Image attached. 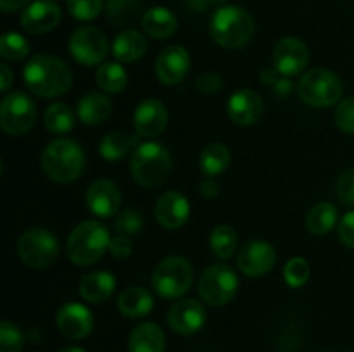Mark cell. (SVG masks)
I'll return each instance as SVG.
<instances>
[{
    "instance_id": "cell-46",
    "label": "cell",
    "mask_w": 354,
    "mask_h": 352,
    "mask_svg": "<svg viewBox=\"0 0 354 352\" xmlns=\"http://www.w3.org/2000/svg\"><path fill=\"white\" fill-rule=\"evenodd\" d=\"M273 92L279 97H287L292 92V81H290L287 76H282V78L277 79V83L273 85Z\"/></svg>"
},
{
    "instance_id": "cell-32",
    "label": "cell",
    "mask_w": 354,
    "mask_h": 352,
    "mask_svg": "<svg viewBox=\"0 0 354 352\" xmlns=\"http://www.w3.org/2000/svg\"><path fill=\"white\" fill-rule=\"evenodd\" d=\"M230 164V152L223 144H211L201 154V169H203L204 176L220 175Z\"/></svg>"
},
{
    "instance_id": "cell-2",
    "label": "cell",
    "mask_w": 354,
    "mask_h": 352,
    "mask_svg": "<svg viewBox=\"0 0 354 352\" xmlns=\"http://www.w3.org/2000/svg\"><path fill=\"white\" fill-rule=\"evenodd\" d=\"M209 31L220 47L242 48L254 35V19L242 7L223 6L211 17Z\"/></svg>"
},
{
    "instance_id": "cell-5",
    "label": "cell",
    "mask_w": 354,
    "mask_h": 352,
    "mask_svg": "<svg viewBox=\"0 0 354 352\" xmlns=\"http://www.w3.org/2000/svg\"><path fill=\"white\" fill-rule=\"evenodd\" d=\"M109 231L99 221H83L68 237L66 251L69 259L78 266H92L109 251Z\"/></svg>"
},
{
    "instance_id": "cell-47",
    "label": "cell",
    "mask_w": 354,
    "mask_h": 352,
    "mask_svg": "<svg viewBox=\"0 0 354 352\" xmlns=\"http://www.w3.org/2000/svg\"><path fill=\"white\" fill-rule=\"evenodd\" d=\"M12 81H14V75L9 69V66L7 64L0 66V90H2V92H7V90L10 88V85H12Z\"/></svg>"
},
{
    "instance_id": "cell-17",
    "label": "cell",
    "mask_w": 354,
    "mask_h": 352,
    "mask_svg": "<svg viewBox=\"0 0 354 352\" xmlns=\"http://www.w3.org/2000/svg\"><path fill=\"white\" fill-rule=\"evenodd\" d=\"M133 126L137 135L156 138L168 126V109L158 99H147L135 109Z\"/></svg>"
},
{
    "instance_id": "cell-34",
    "label": "cell",
    "mask_w": 354,
    "mask_h": 352,
    "mask_svg": "<svg viewBox=\"0 0 354 352\" xmlns=\"http://www.w3.org/2000/svg\"><path fill=\"white\" fill-rule=\"evenodd\" d=\"M237 240L239 238L234 228L227 226V224H220L209 235L211 251L220 259H228L234 255L235 248H237Z\"/></svg>"
},
{
    "instance_id": "cell-50",
    "label": "cell",
    "mask_w": 354,
    "mask_h": 352,
    "mask_svg": "<svg viewBox=\"0 0 354 352\" xmlns=\"http://www.w3.org/2000/svg\"><path fill=\"white\" fill-rule=\"evenodd\" d=\"M204 2L211 3V6H216V7H223L228 0H204Z\"/></svg>"
},
{
    "instance_id": "cell-49",
    "label": "cell",
    "mask_w": 354,
    "mask_h": 352,
    "mask_svg": "<svg viewBox=\"0 0 354 352\" xmlns=\"http://www.w3.org/2000/svg\"><path fill=\"white\" fill-rule=\"evenodd\" d=\"M277 69L275 68H266L263 69L261 72H259V81L263 83V85H268V86H273L277 83V79H279V76H277Z\"/></svg>"
},
{
    "instance_id": "cell-3",
    "label": "cell",
    "mask_w": 354,
    "mask_h": 352,
    "mask_svg": "<svg viewBox=\"0 0 354 352\" xmlns=\"http://www.w3.org/2000/svg\"><path fill=\"white\" fill-rule=\"evenodd\" d=\"M44 173L55 183H71L83 173L85 154L75 140L57 138L45 147L41 154Z\"/></svg>"
},
{
    "instance_id": "cell-19",
    "label": "cell",
    "mask_w": 354,
    "mask_h": 352,
    "mask_svg": "<svg viewBox=\"0 0 354 352\" xmlns=\"http://www.w3.org/2000/svg\"><path fill=\"white\" fill-rule=\"evenodd\" d=\"M86 206L97 217H111L120 211L121 192L111 179H97L86 190Z\"/></svg>"
},
{
    "instance_id": "cell-30",
    "label": "cell",
    "mask_w": 354,
    "mask_h": 352,
    "mask_svg": "<svg viewBox=\"0 0 354 352\" xmlns=\"http://www.w3.org/2000/svg\"><path fill=\"white\" fill-rule=\"evenodd\" d=\"M337 223V209L330 202H320L310 209L306 226L313 235H327Z\"/></svg>"
},
{
    "instance_id": "cell-33",
    "label": "cell",
    "mask_w": 354,
    "mask_h": 352,
    "mask_svg": "<svg viewBox=\"0 0 354 352\" xmlns=\"http://www.w3.org/2000/svg\"><path fill=\"white\" fill-rule=\"evenodd\" d=\"M135 145H137V137H130V135L120 133V131L107 133L100 140V155L106 161H120Z\"/></svg>"
},
{
    "instance_id": "cell-9",
    "label": "cell",
    "mask_w": 354,
    "mask_h": 352,
    "mask_svg": "<svg viewBox=\"0 0 354 352\" xmlns=\"http://www.w3.org/2000/svg\"><path fill=\"white\" fill-rule=\"evenodd\" d=\"M239 278L227 264H213L199 278V295L209 306L220 307L230 302L237 293Z\"/></svg>"
},
{
    "instance_id": "cell-1",
    "label": "cell",
    "mask_w": 354,
    "mask_h": 352,
    "mask_svg": "<svg viewBox=\"0 0 354 352\" xmlns=\"http://www.w3.org/2000/svg\"><path fill=\"white\" fill-rule=\"evenodd\" d=\"M24 85L41 99L64 95L73 85V72L68 62L55 55L40 54L28 61L23 71Z\"/></svg>"
},
{
    "instance_id": "cell-13",
    "label": "cell",
    "mask_w": 354,
    "mask_h": 352,
    "mask_svg": "<svg viewBox=\"0 0 354 352\" xmlns=\"http://www.w3.org/2000/svg\"><path fill=\"white\" fill-rule=\"evenodd\" d=\"M277 262V252L268 242L252 240L241 248L237 255V266L244 275L258 278L273 269Z\"/></svg>"
},
{
    "instance_id": "cell-8",
    "label": "cell",
    "mask_w": 354,
    "mask_h": 352,
    "mask_svg": "<svg viewBox=\"0 0 354 352\" xmlns=\"http://www.w3.org/2000/svg\"><path fill=\"white\" fill-rule=\"evenodd\" d=\"M17 254L30 268L45 269L57 259L59 240L47 228H30L17 242Z\"/></svg>"
},
{
    "instance_id": "cell-7",
    "label": "cell",
    "mask_w": 354,
    "mask_h": 352,
    "mask_svg": "<svg viewBox=\"0 0 354 352\" xmlns=\"http://www.w3.org/2000/svg\"><path fill=\"white\" fill-rule=\"evenodd\" d=\"M297 95L311 107H330L341 100L342 81L328 69H310L297 83Z\"/></svg>"
},
{
    "instance_id": "cell-27",
    "label": "cell",
    "mask_w": 354,
    "mask_h": 352,
    "mask_svg": "<svg viewBox=\"0 0 354 352\" xmlns=\"http://www.w3.org/2000/svg\"><path fill=\"white\" fill-rule=\"evenodd\" d=\"M147 52V40L142 33L135 30H124L114 38L113 41V55L120 62H130L142 59Z\"/></svg>"
},
{
    "instance_id": "cell-43",
    "label": "cell",
    "mask_w": 354,
    "mask_h": 352,
    "mask_svg": "<svg viewBox=\"0 0 354 352\" xmlns=\"http://www.w3.org/2000/svg\"><path fill=\"white\" fill-rule=\"evenodd\" d=\"M109 252L116 259H128L131 255V252H133V245H131L128 237H124V235H116V237L111 238Z\"/></svg>"
},
{
    "instance_id": "cell-26",
    "label": "cell",
    "mask_w": 354,
    "mask_h": 352,
    "mask_svg": "<svg viewBox=\"0 0 354 352\" xmlns=\"http://www.w3.org/2000/svg\"><path fill=\"white\" fill-rule=\"evenodd\" d=\"M154 307V300L149 290L142 289V286H130V289L123 290L118 299V309L124 317L130 320H137V317L147 316Z\"/></svg>"
},
{
    "instance_id": "cell-15",
    "label": "cell",
    "mask_w": 354,
    "mask_h": 352,
    "mask_svg": "<svg viewBox=\"0 0 354 352\" xmlns=\"http://www.w3.org/2000/svg\"><path fill=\"white\" fill-rule=\"evenodd\" d=\"M55 323H57L59 331L71 340H82V338L88 337L90 331L93 330L92 313L88 307L78 302L62 306L55 316Z\"/></svg>"
},
{
    "instance_id": "cell-28",
    "label": "cell",
    "mask_w": 354,
    "mask_h": 352,
    "mask_svg": "<svg viewBox=\"0 0 354 352\" xmlns=\"http://www.w3.org/2000/svg\"><path fill=\"white\" fill-rule=\"evenodd\" d=\"M106 16L116 26H128L144 17L140 0H106Z\"/></svg>"
},
{
    "instance_id": "cell-37",
    "label": "cell",
    "mask_w": 354,
    "mask_h": 352,
    "mask_svg": "<svg viewBox=\"0 0 354 352\" xmlns=\"http://www.w3.org/2000/svg\"><path fill=\"white\" fill-rule=\"evenodd\" d=\"M142 228H144V217L135 209L121 211L116 219H114V230H116L118 235L131 237V235L140 233Z\"/></svg>"
},
{
    "instance_id": "cell-44",
    "label": "cell",
    "mask_w": 354,
    "mask_h": 352,
    "mask_svg": "<svg viewBox=\"0 0 354 352\" xmlns=\"http://www.w3.org/2000/svg\"><path fill=\"white\" fill-rule=\"evenodd\" d=\"M339 238L346 247L354 248V211L346 213L339 223Z\"/></svg>"
},
{
    "instance_id": "cell-11",
    "label": "cell",
    "mask_w": 354,
    "mask_h": 352,
    "mask_svg": "<svg viewBox=\"0 0 354 352\" xmlns=\"http://www.w3.org/2000/svg\"><path fill=\"white\" fill-rule=\"evenodd\" d=\"M69 52L76 62L83 66L100 64L109 54V41L102 30L95 26H82L69 38Z\"/></svg>"
},
{
    "instance_id": "cell-29",
    "label": "cell",
    "mask_w": 354,
    "mask_h": 352,
    "mask_svg": "<svg viewBox=\"0 0 354 352\" xmlns=\"http://www.w3.org/2000/svg\"><path fill=\"white\" fill-rule=\"evenodd\" d=\"M97 85L106 93H120L127 86L128 75L120 62H104L95 72Z\"/></svg>"
},
{
    "instance_id": "cell-39",
    "label": "cell",
    "mask_w": 354,
    "mask_h": 352,
    "mask_svg": "<svg viewBox=\"0 0 354 352\" xmlns=\"http://www.w3.org/2000/svg\"><path fill=\"white\" fill-rule=\"evenodd\" d=\"M102 0H68V10L75 19L92 21L102 10Z\"/></svg>"
},
{
    "instance_id": "cell-23",
    "label": "cell",
    "mask_w": 354,
    "mask_h": 352,
    "mask_svg": "<svg viewBox=\"0 0 354 352\" xmlns=\"http://www.w3.org/2000/svg\"><path fill=\"white\" fill-rule=\"evenodd\" d=\"M166 338L156 323H142L133 328L128 340L130 352H165Z\"/></svg>"
},
{
    "instance_id": "cell-31",
    "label": "cell",
    "mask_w": 354,
    "mask_h": 352,
    "mask_svg": "<svg viewBox=\"0 0 354 352\" xmlns=\"http://www.w3.org/2000/svg\"><path fill=\"white\" fill-rule=\"evenodd\" d=\"M44 123L52 133L64 135L75 128V113L66 104L55 102L45 109Z\"/></svg>"
},
{
    "instance_id": "cell-10",
    "label": "cell",
    "mask_w": 354,
    "mask_h": 352,
    "mask_svg": "<svg viewBox=\"0 0 354 352\" xmlns=\"http://www.w3.org/2000/svg\"><path fill=\"white\" fill-rule=\"evenodd\" d=\"M37 106L23 92H12L0 106V126L10 137L28 133L37 121Z\"/></svg>"
},
{
    "instance_id": "cell-24",
    "label": "cell",
    "mask_w": 354,
    "mask_h": 352,
    "mask_svg": "<svg viewBox=\"0 0 354 352\" xmlns=\"http://www.w3.org/2000/svg\"><path fill=\"white\" fill-rule=\"evenodd\" d=\"M76 113L82 123L95 126V124L104 123L109 119L113 113V104L104 93L88 92L85 97H82L76 107Z\"/></svg>"
},
{
    "instance_id": "cell-16",
    "label": "cell",
    "mask_w": 354,
    "mask_h": 352,
    "mask_svg": "<svg viewBox=\"0 0 354 352\" xmlns=\"http://www.w3.org/2000/svg\"><path fill=\"white\" fill-rule=\"evenodd\" d=\"M61 9L54 0H37L23 10L21 26L31 35L48 33L61 23Z\"/></svg>"
},
{
    "instance_id": "cell-12",
    "label": "cell",
    "mask_w": 354,
    "mask_h": 352,
    "mask_svg": "<svg viewBox=\"0 0 354 352\" xmlns=\"http://www.w3.org/2000/svg\"><path fill=\"white\" fill-rule=\"evenodd\" d=\"M273 68L282 76H296L303 71L310 61V52L308 47L294 37H286L277 41L273 48Z\"/></svg>"
},
{
    "instance_id": "cell-35",
    "label": "cell",
    "mask_w": 354,
    "mask_h": 352,
    "mask_svg": "<svg viewBox=\"0 0 354 352\" xmlns=\"http://www.w3.org/2000/svg\"><path fill=\"white\" fill-rule=\"evenodd\" d=\"M30 54V43L19 33H3L0 38V55L6 61H21Z\"/></svg>"
},
{
    "instance_id": "cell-52",
    "label": "cell",
    "mask_w": 354,
    "mask_h": 352,
    "mask_svg": "<svg viewBox=\"0 0 354 352\" xmlns=\"http://www.w3.org/2000/svg\"><path fill=\"white\" fill-rule=\"evenodd\" d=\"M324 352H327V351H324Z\"/></svg>"
},
{
    "instance_id": "cell-18",
    "label": "cell",
    "mask_w": 354,
    "mask_h": 352,
    "mask_svg": "<svg viewBox=\"0 0 354 352\" xmlns=\"http://www.w3.org/2000/svg\"><path fill=\"white\" fill-rule=\"evenodd\" d=\"M190 69V55L185 47L171 45L159 54L156 61V76L162 85H176Z\"/></svg>"
},
{
    "instance_id": "cell-51",
    "label": "cell",
    "mask_w": 354,
    "mask_h": 352,
    "mask_svg": "<svg viewBox=\"0 0 354 352\" xmlns=\"http://www.w3.org/2000/svg\"><path fill=\"white\" fill-rule=\"evenodd\" d=\"M61 352H85V351H83L82 347H75V345H73V347H64Z\"/></svg>"
},
{
    "instance_id": "cell-36",
    "label": "cell",
    "mask_w": 354,
    "mask_h": 352,
    "mask_svg": "<svg viewBox=\"0 0 354 352\" xmlns=\"http://www.w3.org/2000/svg\"><path fill=\"white\" fill-rule=\"evenodd\" d=\"M310 273L311 268L306 259L292 257L290 261H287L286 268H283V278L289 286L299 289V286L306 285V282L310 280Z\"/></svg>"
},
{
    "instance_id": "cell-38",
    "label": "cell",
    "mask_w": 354,
    "mask_h": 352,
    "mask_svg": "<svg viewBox=\"0 0 354 352\" xmlns=\"http://www.w3.org/2000/svg\"><path fill=\"white\" fill-rule=\"evenodd\" d=\"M24 345L23 331L10 321L0 323V352H21Z\"/></svg>"
},
{
    "instance_id": "cell-42",
    "label": "cell",
    "mask_w": 354,
    "mask_h": 352,
    "mask_svg": "<svg viewBox=\"0 0 354 352\" xmlns=\"http://www.w3.org/2000/svg\"><path fill=\"white\" fill-rule=\"evenodd\" d=\"M196 86L203 95H216L223 88V78L216 72H204L197 78Z\"/></svg>"
},
{
    "instance_id": "cell-48",
    "label": "cell",
    "mask_w": 354,
    "mask_h": 352,
    "mask_svg": "<svg viewBox=\"0 0 354 352\" xmlns=\"http://www.w3.org/2000/svg\"><path fill=\"white\" fill-rule=\"evenodd\" d=\"M30 0H0V9L3 12H14V10H19L23 7L28 6Z\"/></svg>"
},
{
    "instance_id": "cell-41",
    "label": "cell",
    "mask_w": 354,
    "mask_h": 352,
    "mask_svg": "<svg viewBox=\"0 0 354 352\" xmlns=\"http://www.w3.org/2000/svg\"><path fill=\"white\" fill-rule=\"evenodd\" d=\"M337 197L346 206H354V168L342 173L337 179Z\"/></svg>"
},
{
    "instance_id": "cell-22",
    "label": "cell",
    "mask_w": 354,
    "mask_h": 352,
    "mask_svg": "<svg viewBox=\"0 0 354 352\" xmlns=\"http://www.w3.org/2000/svg\"><path fill=\"white\" fill-rule=\"evenodd\" d=\"M114 290H116V278L109 271H90L80 280V295L86 302H106Z\"/></svg>"
},
{
    "instance_id": "cell-21",
    "label": "cell",
    "mask_w": 354,
    "mask_h": 352,
    "mask_svg": "<svg viewBox=\"0 0 354 352\" xmlns=\"http://www.w3.org/2000/svg\"><path fill=\"white\" fill-rule=\"evenodd\" d=\"M228 117L239 126H252L263 116V99L254 90L242 88L228 99Z\"/></svg>"
},
{
    "instance_id": "cell-40",
    "label": "cell",
    "mask_w": 354,
    "mask_h": 352,
    "mask_svg": "<svg viewBox=\"0 0 354 352\" xmlns=\"http://www.w3.org/2000/svg\"><path fill=\"white\" fill-rule=\"evenodd\" d=\"M335 123H337L339 130L344 133L354 135V97L341 100L335 109Z\"/></svg>"
},
{
    "instance_id": "cell-25",
    "label": "cell",
    "mask_w": 354,
    "mask_h": 352,
    "mask_svg": "<svg viewBox=\"0 0 354 352\" xmlns=\"http://www.w3.org/2000/svg\"><path fill=\"white\" fill-rule=\"evenodd\" d=\"M142 26L149 37L156 38V40H165V38L175 35L178 21H176L175 14L166 7H152V9L145 10L144 17H142Z\"/></svg>"
},
{
    "instance_id": "cell-14",
    "label": "cell",
    "mask_w": 354,
    "mask_h": 352,
    "mask_svg": "<svg viewBox=\"0 0 354 352\" xmlns=\"http://www.w3.org/2000/svg\"><path fill=\"white\" fill-rule=\"evenodd\" d=\"M168 323L175 333L194 335L206 323V311L197 300L180 299L169 309Z\"/></svg>"
},
{
    "instance_id": "cell-4",
    "label": "cell",
    "mask_w": 354,
    "mask_h": 352,
    "mask_svg": "<svg viewBox=\"0 0 354 352\" xmlns=\"http://www.w3.org/2000/svg\"><path fill=\"white\" fill-rule=\"evenodd\" d=\"M171 154L165 145L158 141H145L137 145L131 154V176L138 185L145 188L165 183L171 173Z\"/></svg>"
},
{
    "instance_id": "cell-20",
    "label": "cell",
    "mask_w": 354,
    "mask_h": 352,
    "mask_svg": "<svg viewBox=\"0 0 354 352\" xmlns=\"http://www.w3.org/2000/svg\"><path fill=\"white\" fill-rule=\"evenodd\" d=\"M156 219L166 230H178L190 216V204L180 192H166L156 204Z\"/></svg>"
},
{
    "instance_id": "cell-6",
    "label": "cell",
    "mask_w": 354,
    "mask_h": 352,
    "mask_svg": "<svg viewBox=\"0 0 354 352\" xmlns=\"http://www.w3.org/2000/svg\"><path fill=\"white\" fill-rule=\"evenodd\" d=\"M194 271L182 255H169L156 266L152 273V289L162 299H180L192 286Z\"/></svg>"
},
{
    "instance_id": "cell-45",
    "label": "cell",
    "mask_w": 354,
    "mask_h": 352,
    "mask_svg": "<svg viewBox=\"0 0 354 352\" xmlns=\"http://www.w3.org/2000/svg\"><path fill=\"white\" fill-rule=\"evenodd\" d=\"M218 190H220V186H218V183L214 182L213 178H209V176H206L199 185V192L204 199H213V197H216Z\"/></svg>"
}]
</instances>
